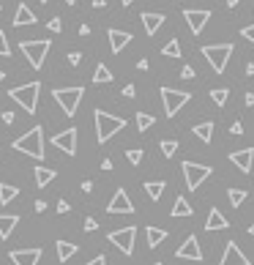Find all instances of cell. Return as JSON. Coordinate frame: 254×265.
<instances>
[{
    "label": "cell",
    "instance_id": "cell-1",
    "mask_svg": "<svg viewBox=\"0 0 254 265\" xmlns=\"http://www.w3.org/2000/svg\"><path fill=\"white\" fill-rule=\"evenodd\" d=\"M14 151L27 153V156H33L36 161H41L44 159V129L36 126V129L25 131L19 140H14Z\"/></svg>",
    "mask_w": 254,
    "mask_h": 265
},
{
    "label": "cell",
    "instance_id": "cell-2",
    "mask_svg": "<svg viewBox=\"0 0 254 265\" xmlns=\"http://www.w3.org/2000/svg\"><path fill=\"white\" fill-rule=\"evenodd\" d=\"M120 129H126V120L118 118V115H109V112H101V109H96V137H99V142H109L115 134H118Z\"/></svg>",
    "mask_w": 254,
    "mask_h": 265
},
{
    "label": "cell",
    "instance_id": "cell-3",
    "mask_svg": "<svg viewBox=\"0 0 254 265\" xmlns=\"http://www.w3.org/2000/svg\"><path fill=\"white\" fill-rule=\"evenodd\" d=\"M8 96L16 104H22L25 112H36L38 96H41V82H27V85H22V88H14V90H8Z\"/></svg>",
    "mask_w": 254,
    "mask_h": 265
},
{
    "label": "cell",
    "instance_id": "cell-4",
    "mask_svg": "<svg viewBox=\"0 0 254 265\" xmlns=\"http://www.w3.org/2000/svg\"><path fill=\"white\" fill-rule=\"evenodd\" d=\"M82 96H85V88H55V90H52V99L60 104V109L68 115V118L77 115Z\"/></svg>",
    "mask_w": 254,
    "mask_h": 265
},
{
    "label": "cell",
    "instance_id": "cell-5",
    "mask_svg": "<svg viewBox=\"0 0 254 265\" xmlns=\"http://www.w3.org/2000/svg\"><path fill=\"white\" fill-rule=\"evenodd\" d=\"M203 57L211 63V68L216 74H224L230 57H233V47H230V44H213V47L208 44V47H203Z\"/></svg>",
    "mask_w": 254,
    "mask_h": 265
},
{
    "label": "cell",
    "instance_id": "cell-6",
    "mask_svg": "<svg viewBox=\"0 0 254 265\" xmlns=\"http://www.w3.org/2000/svg\"><path fill=\"white\" fill-rule=\"evenodd\" d=\"M19 47H22V52H25L27 63H30L33 68H41L44 60H47V55H49L52 44L47 41V38H38V41H22Z\"/></svg>",
    "mask_w": 254,
    "mask_h": 265
},
{
    "label": "cell",
    "instance_id": "cell-7",
    "mask_svg": "<svg viewBox=\"0 0 254 265\" xmlns=\"http://www.w3.org/2000/svg\"><path fill=\"white\" fill-rule=\"evenodd\" d=\"M192 101V93H186V90H175V88H161V104H164V112L167 118H172V115H178V109L183 104H189Z\"/></svg>",
    "mask_w": 254,
    "mask_h": 265
},
{
    "label": "cell",
    "instance_id": "cell-8",
    "mask_svg": "<svg viewBox=\"0 0 254 265\" xmlns=\"http://www.w3.org/2000/svg\"><path fill=\"white\" fill-rule=\"evenodd\" d=\"M183 181H186L189 192H194V189L203 186V181L208 175H211V167L208 164H197V161H183Z\"/></svg>",
    "mask_w": 254,
    "mask_h": 265
},
{
    "label": "cell",
    "instance_id": "cell-9",
    "mask_svg": "<svg viewBox=\"0 0 254 265\" xmlns=\"http://www.w3.org/2000/svg\"><path fill=\"white\" fill-rule=\"evenodd\" d=\"M134 238H137V227H123L109 233V244L118 246L123 255H134Z\"/></svg>",
    "mask_w": 254,
    "mask_h": 265
},
{
    "label": "cell",
    "instance_id": "cell-10",
    "mask_svg": "<svg viewBox=\"0 0 254 265\" xmlns=\"http://www.w3.org/2000/svg\"><path fill=\"white\" fill-rule=\"evenodd\" d=\"M183 19H186L189 30H192L194 36H200L203 27L211 22V11H205V8H186V11H183Z\"/></svg>",
    "mask_w": 254,
    "mask_h": 265
},
{
    "label": "cell",
    "instance_id": "cell-11",
    "mask_svg": "<svg viewBox=\"0 0 254 265\" xmlns=\"http://www.w3.org/2000/svg\"><path fill=\"white\" fill-rule=\"evenodd\" d=\"M77 134H79L77 129H66V131H60V134L52 137V145H55L57 151L74 156V153H77Z\"/></svg>",
    "mask_w": 254,
    "mask_h": 265
},
{
    "label": "cell",
    "instance_id": "cell-12",
    "mask_svg": "<svg viewBox=\"0 0 254 265\" xmlns=\"http://www.w3.org/2000/svg\"><path fill=\"white\" fill-rule=\"evenodd\" d=\"M181 260H194V263H200L203 260V249H200V241H197V235H189L186 241H183L181 246H178V252H175Z\"/></svg>",
    "mask_w": 254,
    "mask_h": 265
},
{
    "label": "cell",
    "instance_id": "cell-13",
    "mask_svg": "<svg viewBox=\"0 0 254 265\" xmlns=\"http://www.w3.org/2000/svg\"><path fill=\"white\" fill-rule=\"evenodd\" d=\"M107 211L109 213H134V203H131L129 192H126V189H118V192L112 194V200H109Z\"/></svg>",
    "mask_w": 254,
    "mask_h": 265
},
{
    "label": "cell",
    "instance_id": "cell-14",
    "mask_svg": "<svg viewBox=\"0 0 254 265\" xmlns=\"http://www.w3.org/2000/svg\"><path fill=\"white\" fill-rule=\"evenodd\" d=\"M41 255H44V252L36 246V249H14L8 257H11V263H14V265H38Z\"/></svg>",
    "mask_w": 254,
    "mask_h": 265
},
{
    "label": "cell",
    "instance_id": "cell-15",
    "mask_svg": "<svg viewBox=\"0 0 254 265\" xmlns=\"http://www.w3.org/2000/svg\"><path fill=\"white\" fill-rule=\"evenodd\" d=\"M219 265H252V263L246 260V255L238 249V244L230 241V244L224 246V255H222V263H219Z\"/></svg>",
    "mask_w": 254,
    "mask_h": 265
},
{
    "label": "cell",
    "instance_id": "cell-16",
    "mask_svg": "<svg viewBox=\"0 0 254 265\" xmlns=\"http://www.w3.org/2000/svg\"><path fill=\"white\" fill-rule=\"evenodd\" d=\"M230 161L238 167L241 172H252V164H254V151L252 148H241V151H233L230 153Z\"/></svg>",
    "mask_w": 254,
    "mask_h": 265
},
{
    "label": "cell",
    "instance_id": "cell-17",
    "mask_svg": "<svg viewBox=\"0 0 254 265\" xmlns=\"http://www.w3.org/2000/svg\"><path fill=\"white\" fill-rule=\"evenodd\" d=\"M131 44V33H126V30H109V49H112L115 55H120L126 47Z\"/></svg>",
    "mask_w": 254,
    "mask_h": 265
},
{
    "label": "cell",
    "instance_id": "cell-18",
    "mask_svg": "<svg viewBox=\"0 0 254 265\" xmlns=\"http://www.w3.org/2000/svg\"><path fill=\"white\" fill-rule=\"evenodd\" d=\"M227 227H230V222L224 219L222 211H219V208L208 211V219H205V230H208V233H213V230H227Z\"/></svg>",
    "mask_w": 254,
    "mask_h": 265
},
{
    "label": "cell",
    "instance_id": "cell-19",
    "mask_svg": "<svg viewBox=\"0 0 254 265\" xmlns=\"http://www.w3.org/2000/svg\"><path fill=\"white\" fill-rule=\"evenodd\" d=\"M140 19H142V25H145L148 36H156V33H159V27L164 25V14H151V11H145Z\"/></svg>",
    "mask_w": 254,
    "mask_h": 265
},
{
    "label": "cell",
    "instance_id": "cell-20",
    "mask_svg": "<svg viewBox=\"0 0 254 265\" xmlns=\"http://www.w3.org/2000/svg\"><path fill=\"white\" fill-rule=\"evenodd\" d=\"M25 25H36V14L25 3H19V8L14 14V27H25Z\"/></svg>",
    "mask_w": 254,
    "mask_h": 265
},
{
    "label": "cell",
    "instance_id": "cell-21",
    "mask_svg": "<svg viewBox=\"0 0 254 265\" xmlns=\"http://www.w3.org/2000/svg\"><path fill=\"white\" fill-rule=\"evenodd\" d=\"M55 249H57V263H68L77 255V244H68V241H57Z\"/></svg>",
    "mask_w": 254,
    "mask_h": 265
},
{
    "label": "cell",
    "instance_id": "cell-22",
    "mask_svg": "<svg viewBox=\"0 0 254 265\" xmlns=\"http://www.w3.org/2000/svg\"><path fill=\"white\" fill-rule=\"evenodd\" d=\"M19 224V216H11V213H0V238H8L14 233V227Z\"/></svg>",
    "mask_w": 254,
    "mask_h": 265
},
{
    "label": "cell",
    "instance_id": "cell-23",
    "mask_svg": "<svg viewBox=\"0 0 254 265\" xmlns=\"http://www.w3.org/2000/svg\"><path fill=\"white\" fill-rule=\"evenodd\" d=\"M145 238H148V246L156 249V246L167 238V230H161V227H145Z\"/></svg>",
    "mask_w": 254,
    "mask_h": 265
},
{
    "label": "cell",
    "instance_id": "cell-24",
    "mask_svg": "<svg viewBox=\"0 0 254 265\" xmlns=\"http://www.w3.org/2000/svg\"><path fill=\"white\" fill-rule=\"evenodd\" d=\"M164 189H167V183L164 181H145V194L153 200H161V194H164Z\"/></svg>",
    "mask_w": 254,
    "mask_h": 265
},
{
    "label": "cell",
    "instance_id": "cell-25",
    "mask_svg": "<svg viewBox=\"0 0 254 265\" xmlns=\"http://www.w3.org/2000/svg\"><path fill=\"white\" fill-rule=\"evenodd\" d=\"M16 197H19V189H16V186H8V183H0V203L8 205V203H14Z\"/></svg>",
    "mask_w": 254,
    "mask_h": 265
},
{
    "label": "cell",
    "instance_id": "cell-26",
    "mask_svg": "<svg viewBox=\"0 0 254 265\" xmlns=\"http://www.w3.org/2000/svg\"><path fill=\"white\" fill-rule=\"evenodd\" d=\"M192 205H189V200L186 197H175V205H172V216H192Z\"/></svg>",
    "mask_w": 254,
    "mask_h": 265
},
{
    "label": "cell",
    "instance_id": "cell-27",
    "mask_svg": "<svg viewBox=\"0 0 254 265\" xmlns=\"http://www.w3.org/2000/svg\"><path fill=\"white\" fill-rule=\"evenodd\" d=\"M52 178H55V172H52V170H47V167H36V186L38 189L49 186Z\"/></svg>",
    "mask_w": 254,
    "mask_h": 265
},
{
    "label": "cell",
    "instance_id": "cell-28",
    "mask_svg": "<svg viewBox=\"0 0 254 265\" xmlns=\"http://www.w3.org/2000/svg\"><path fill=\"white\" fill-rule=\"evenodd\" d=\"M192 131L200 137V142H211V137H213V123H197Z\"/></svg>",
    "mask_w": 254,
    "mask_h": 265
},
{
    "label": "cell",
    "instance_id": "cell-29",
    "mask_svg": "<svg viewBox=\"0 0 254 265\" xmlns=\"http://www.w3.org/2000/svg\"><path fill=\"white\" fill-rule=\"evenodd\" d=\"M93 82H112V71H109V66H104V63H99L93 71Z\"/></svg>",
    "mask_w": 254,
    "mask_h": 265
},
{
    "label": "cell",
    "instance_id": "cell-30",
    "mask_svg": "<svg viewBox=\"0 0 254 265\" xmlns=\"http://www.w3.org/2000/svg\"><path fill=\"white\" fill-rule=\"evenodd\" d=\"M227 99H230V90L227 88H213L211 90V101L216 107H224V104H227Z\"/></svg>",
    "mask_w": 254,
    "mask_h": 265
},
{
    "label": "cell",
    "instance_id": "cell-31",
    "mask_svg": "<svg viewBox=\"0 0 254 265\" xmlns=\"http://www.w3.org/2000/svg\"><path fill=\"white\" fill-rule=\"evenodd\" d=\"M161 55L164 57H181V44H178V38H172L170 44H164V47H161Z\"/></svg>",
    "mask_w": 254,
    "mask_h": 265
},
{
    "label": "cell",
    "instance_id": "cell-32",
    "mask_svg": "<svg viewBox=\"0 0 254 265\" xmlns=\"http://www.w3.org/2000/svg\"><path fill=\"white\" fill-rule=\"evenodd\" d=\"M227 200L233 203V208H238V205H244L246 192H244V189H230V192H227Z\"/></svg>",
    "mask_w": 254,
    "mask_h": 265
},
{
    "label": "cell",
    "instance_id": "cell-33",
    "mask_svg": "<svg viewBox=\"0 0 254 265\" xmlns=\"http://www.w3.org/2000/svg\"><path fill=\"white\" fill-rule=\"evenodd\" d=\"M153 123H156V118H153V115H148V112H137V129H140V131L151 129Z\"/></svg>",
    "mask_w": 254,
    "mask_h": 265
},
{
    "label": "cell",
    "instance_id": "cell-34",
    "mask_svg": "<svg viewBox=\"0 0 254 265\" xmlns=\"http://www.w3.org/2000/svg\"><path fill=\"white\" fill-rule=\"evenodd\" d=\"M161 153H164V156L167 159H170V156H175V151H178V142L175 140H161Z\"/></svg>",
    "mask_w": 254,
    "mask_h": 265
},
{
    "label": "cell",
    "instance_id": "cell-35",
    "mask_svg": "<svg viewBox=\"0 0 254 265\" xmlns=\"http://www.w3.org/2000/svg\"><path fill=\"white\" fill-rule=\"evenodd\" d=\"M142 156H145V153H142L140 148H131V151L126 153V159H129L131 164H140V161H142Z\"/></svg>",
    "mask_w": 254,
    "mask_h": 265
},
{
    "label": "cell",
    "instance_id": "cell-36",
    "mask_svg": "<svg viewBox=\"0 0 254 265\" xmlns=\"http://www.w3.org/2000/svg\"><path fill=\"white\" fill-rule=\"evenodd\" d=\"M0 57H11V47H8V41H5L3 30H0Z\"/></svg>",
    "mask_w": 254,
    "mask_h": 265
},
{
    "label": "cell",
    "instance_id": "cell-37",
    "mask_svg": "<svg viewBox=\"0 0 254 265\" xmlns=\"http://www.w3.org/2000/svg\"><path fill=\"white\" fill-rule=\"evenodd\" d=\"M47 27H49V30H52V33H60V30H63V19H60V16H52V19H49V25H47Z\"/></svg>",
    "mask_w": 254,
    "mask_h": 265
},
{
    "label": "cell",
    "instance_id": "cell-38",
    "mask_svg": "<svg viewBox=\"0 0 254 265\" xmlns=\"http://www.w3.org/2000/svg\"><path fill=\"white\" fill-rule=\"evenodd\" d=\"M241 36H244L246 41H252V44H254V25H246L244 30H241Z\"/></svg>",
    "mask_w": 254,
    "mask_h": 265
},
{
    "label": "cell",
    "instance_id": "cell-39",
    "mask_svg": "<svg viewBox=\"0 0 254 265\" xmlns=\"http://www.w3.org/2000/svg\"><path fill=\"white\" fill-rule=\"evenodd\" d=\"M68 63H71V66H79V63H82V52H68Z\"/></svg>",
    "mask_w": 254,
    "mask_h": 265
},
{
    "label": "cell",
    "instance_id": "cell-40",
    "mask_svg": "<svg viewBox=\"0 0 254 265\" xmlns=\"http://www.w3.org/2000/svg\"><path fill=\"white\" fill-rule=\"evenodd\" d=\"M181 77H183V79H194V68H192V66H183V68H181Z\"/></svg>",
    "mask_w": 254,
    "mask_h": 265
},
{
    "label": "cell",
    "instance_id": "cell-41",
    "mask_svg": "<svg viewBox=\"0 0 254 265\" xmlns=\"http://www.w3.org/2000/svg\"><path fill=\"white\" fill-rule=\"evenodd\" d=\"M230 134H244V123H241V120H235V123L230 126Z\"/></svg>",
    "mask_w": 254,
    "mask_h": 265
},
{
    "label": "cell",
    "instance_id": "cell-42",
    "mask_svg": "<svg viewBox=\"0 0 254 265\" xmlns=\"http://www.w3.org/2000/svg\"><path fill=\"white\" fill-rule=\"evenodd\" d=\"M123 96H126V99H134V96H137V88H134V85H126V88H123Z\"/></svg>",
    "mask_w": 254,
    "mask_h": 265
},
{
    "label": "cell",
    "instance_id": "cell-43",
    "mask_svg": "<svg viewBox=\"0 0 254 265\" xmlns=\"http://www.w3.org/2000/svg\"><path fill=\"white\" fill-rule=\"evenodd\" d=\"M96 227H99V222H96V219H85V230H88V233H93Z\"/></svg>",
    "mask_w": 254,
    "mask_h": 265
},
{
    "label": "cell",
    "instance_id": "cell-44",
    "mask_svg": "<svg viewBox=\"0 0 254 265\" xmlns=\"http://www.w3.org/2000/svg\"><path fill=\"white\" fill-rule=\"evenodd\" d=\"M88 265H107V257L99 255V257H93V260H88Z\"/></svg>",
    "mask_w": 254,
    "mask_h": 265
},
{
    "label": "cell",
    "instance_id": "cell-45",
    "mask_svg": "<svg viewBox=\"0 0 254 265\" xmlns=\"http://www.w3.org/2000/svg\"><path fill=\"white\" fill-rule=\"evenodd\" d=\"M57 211H60V213H68V211H71V205H68L66 200H60V203H57Z\"/></svg>",
    "mask_w": 254,
    "mask_h": 265
},
{
    "label": "cell",
    "instance_id": "cell-46",
    "mask_svg": "<svg viewBox=\"0 0 254 265\" xmlns=\"http://www.w3.org/2000/svg\"><path fill=\"white\" fill-rule=\"evenodd\" d=\"M0 118H3V123H14V112H3V115H0Z\"/></svg>",
    "mask_w": 254,
    "mask_h": 265
},
{
    "label": "cell",
    "instance_id": "cell-47",
    "mask_svg": "<svg viewBox=\"0 0 254 265\" xmlns=\"http://www.w3.org/2000/svg\"><path fill=\"white\" fill-rule=\"evenodd\" d=\"M137 68H140V71H148V68H151V63H148V60H145V57H142V60H140V63H137Z\"/></svg>",
    "mask_w": 254,
    "mask_h": 265
},
{
    "label": "cell",
    "instance_id": "cell-48",
    "mask_svg": "<svg viewBox=\"0 0 254 265\" xmlns=\"http://www.w3.org/2000/svg\"><path fill=\"white\" fill-rule=\"evenodd\" d=\"M93 8H107V0H93Z\"/></svg>",
    "mask_w": 254,
    "mask_h": 265
},
{
    "label": "cell",
    "instance_id": "cell-49",
    "mask_svg": "<svg viewBox=\"0 0 254 265\" xmlns=\"http://www.w3.org/2000/svg\"><path fill=\"white\" fill-rule=\"evenodd\" d=\"M244 101H246V107H254V93H246Z\"/></svg>",
    "mask_w": 254,
    "mask_h": 265
},
{
    "label": "cell",
    "instance_id": "cell-50",
    "mask_svg": "<svg viewBox=\"0 0 254 265\" xmlns=\"http://www.w3.org/2000/svg\"><path fill=\"white\" fill-rule=\"evenodd\" d=\"M36 211H38V213L47 211V203H44V200H38V203H36Z\"/></svg>",
    "mask_w": 254,
    "mask_h": 265
},
{
    "label": "cell",
    "instance_id": "cell-51",
    "mask_svg": "<svg viewBox=\"0 0 254 265\" xmlns=\"http://www.w3.org/2000/svg\"><path fill=\"white\" fill-rule=\"evenodd\" d=\"M246 77H254V63H246Z\"/></svg>",
    "mask_w": 254,
    "mask_h": 265
},
{
    "label": "cell",
    "instance_id": "cell-52",
    "mask_svg": "<svg viewBox=\"0 0 254 265\" xmlns=\"http://www.w3.org/2000/svg\"><path fill=\"white\" fill-rule=\"evenodd\" d=\"M238 3H241V0H227V8H235Z\"/></svg>",
    "mask_w": 254,
    "mask_h": 265
},
{
    "label": "cell",
    "instance_id": "cell-53",
    "mask_svg": "<svg viewBox=\"0 0 254 265\" xmlns=\"http://www.w3.org/2000/svg\"><path fill=\"white\" fill-rule=\"evenodd\" d=\"M120 3H123V5H131V3H134V0H120Z\"/></svg>",
    "mask_w": 254,
    "mask_h": 265
},
{
    "label": "cell",
    "instance_id": "cell-54",
    "mask_svg": "<svg viewBox=\"0 0 254 265\" xmlns=\"http://www.w3.org/2000/svg\"><path fill=\"white\" fill-rule=\"evenodd\" d=\"M3 79H5V71H3V68H0V82H3Z\"/></svg>",
    "mask_w": 254,
    "mask_h": 265
},
{
    "label": "cell",
    "instance_id": "cell-55",
    "mask_svg": "<svg viewBox=\"0 0 254 265\" xmlns=\"http://www.w3.org/2000/svg\"><path fill=\"white\" fill-rule=\"evenodd\" d=\"M249 235H254V224H249Z\"/></svg>",
    "mask_w": 254,
    "mask_h": 265
},
{
    "label": "cell",
    "instance_id": "cell-56",
    "mask_svg": "<svg viewBox=\"0 0 254 265\" xmlns=\"http://www.w3.org/2000/svg\"><path fill=\"white\" fill-rule=\"evenodd\" d=\"M66 3H68V5H74V3H77V0H66Z\"/></svg>",
    "mask_w": 254,
    "mask_h": 265
},
{
    "label": "cell",
    "instance_id": "cell-57",
    "mask_svg": "<svg viewBox=\"0 0 254 265\" xmlns=\"http://www.w3.org/2000/svg\"><path fill=\"white\" fill-rule=\"evenodd\" d=\"M41 3H49V0H41Z\"/></svg>",
    "mask_w": 254,
    "mask_h": 265
},
{
    "label": "cell",
    "instance_id": "cell-58",
    "mask_svg": "<svg viewBox=\"0 0 254 265\" xmlns=\"http://www.w3.org/2000/svg\"><path fill=\"white\" fill-rule=\"evenodd\" d=\"M153 265H161V263H153Z\"/></svg>",
    "mask_w": 254,
    "mask_h": 265
},
{
    "label": "cell",
    "instance_id": "cell-59",
    "mask_svg": "<svg viewBox=\"0 0 254 265\" xmlns=\"http://www.w3.org/2000/svg\"><path fill=\"white\" fill-rule=\"evenodd\" d=\"M0 8H3V3H0Z\"/></svg>",
    "mask_w": 254,
    "mask_h": 265
}]
</instances>
